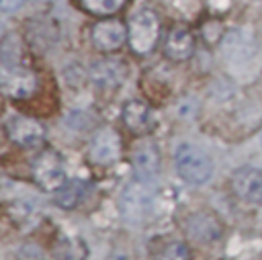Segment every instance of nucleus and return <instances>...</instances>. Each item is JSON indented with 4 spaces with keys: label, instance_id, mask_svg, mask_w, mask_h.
I'll return each mask as SVG.
<instances>
[{
    "label": "nucleus",
    "instance_id": "f257e3e1",
    "mask_svg": "<svg viewBox=\"0 0 262 260\" xmlns=\"http://www.w3.org/2000/svg\"><path fill=\"white\" fill-rule=\"evenodd\" d=\"M174 166L178 176L192 186L207 184L215 170L211 156L192 143H178L174 151Z\"/></svg>",
    "mask_w": 262,
    "mask_h": 260
},
{
    "label": "nucleus",
    "instance_id": "f03ea898",
    "mask_svg": "<svg viewBox=\"0 0 262 260\" xmlns=\"http://www.w3.org/2000/svg\"><path fill=\"white\" fill-rule=\"evenodd\" d=\"M31 174H33V182L45 192H57L68 182L63 156L53 147H45L33 158Z\"/></svg>",
    "mask_w": 262,
    "mask_h": 260
},
{
    "label": "nucleus",
    "instance_id": "7ed1b4c3",
    "mask_svg": "<svg viewBox=\"0 0 262 260\" xmlns=\"http://www.w3.org/2000/svg\"><path fill=\"white\" fill-rule=\"evenodd\" d=\"M160 41V18L151 8L133 12L127 25V43L135 55H147Z\"/></svg>",
    "mask_w": 262,
    "mask_h": 260
},
{
    "label": "nucleus",
    "instance_id": "20e7f679",
    "mask_svg": "<svg viewBox=\"0 0 262 260\" xmlns=\"http://www.w3.org/2000/svg\"><path fill=\"white\" fill-rule=\"evenodd\" d=\"M4 131H6L8 139L23 149L39 147L45 141V125L35 117L12 115L4 123Z\"/></svg>",
    "mask_w": 262,
    "mask_h": 260
},
{
    "label": "nucleus",
    "instance_id": "39448f33",
    "mask_svg": "<svg viewBox=\"0 0 262 260\" xmlns=\"http://www.w3.org/2000/svg\"><path fill=\"white\" fill-rule=\"evenodd\" d=\"M119 209L127 221H141L151 209V190L147 188V182L139 178L127 182L119 197Z\"/></svg>",
    "mask_w": 262,
    "mask_h": 260
},
{
    "label": "nucleus",
    "instance_id": "423d86ee",
    "mask_svg": "<svg viewBox=\"0 0 262 260\" xmlns=\"http://www.w3.org/2000/svg\"><path fill=\"white\" fill-rule=\"evenodd\" d=\"M90 41L100 53H115L127 43V25L121 18H100L90 29Z\"/></svg>",
    "mask_w": 262,
    "mask_h": 260
},
{
    "label": "nucleus",
    "instance_id": "0eeeda50",
    "mask_svg": "<svg viewBox=\"0 0 262 260\" xmlns=\"http://www.w3.org/2000/svg\"><path fill=\"white\" fill-rule=\"evenodd\" d=\"M221 53L229 66L237 68V66L250 63L256 57L258 45H256V39L252 33H248L244 29H231L221 39Z\"/></svg>",
    "mask_w": 262,
    "mask_h": 260
},
{
    "label": "nucleus",
    "instance_id": "6e6552de",
    "mask_svg": "<svg viewBox=\"0 0 262 260\" xmlns=\"http://www.w3.org/2000/svg\"><path fill=\"white\" fill-rule=\"evenodd\" d=\"M123 154L121 135L111 127H100L88 143V160L94 166H111Z\"/></svg>",
    "mask_w": 262,
    "mask_h": 260
},
{
    "label": "nucleus",
    "instance_id": "1a4fd4ad",
    "mask_svg": "<svg viewBox=\"0 0 262 260\" xmlns=\"http://www.w3.org/2000/svg\"><path fill=\"white\" fill-rule=\"evenodd\" d=\"M231 190L246 205H262V170L242 166L231 174Z\"/></svg>",
    "mask_w": 262,
    "mask_h": 260
},
{
    "label": "nucleus",
    "instance_id": "9d476101",
    "mask_svg": "<svg viewBox=\"0 0 262 260\" xmlns=\"http://www.w3.org/2000/svg\"><path fill=\"white\" fill-rule=\"evenodd\" d=\"M0 90L10 98H29L37 90V78L23 66H4L0 70Z\"/></svg>",
    "mask_w": 262,
    "mask_h": 260
},
{
    "label": "nucleus",
    "instance_id": "9b49d317",
    "mask_svg": "<svg viewBox=\"0 0 262 260\" xmlns=\"http://www.w3.org/2000/svg\"><path fill=\"white\" fill-rule=\"evenodd\" d=\"M127 66L119 57H102L92 63L90 68V80L102 88V90H115L127 80Z\"/></svg>",
    "mask_w": 262,
    "mask_h": 260
},
{
    "label": "nucleus",
    "instance_id": "f8f14e48",
    "mask_svg": "<svg viewBox=\"0 0 262 260\" xmlns=\"http://www.w3.org/2000/svg\"><path fill=\"white\" fill-rule=\"evenodd\" d=\"M184 227H186L188 237H192L194 242H201V244H213V242H217L223 235V223L211 211H196V213H192L186 219Z\"/></svg>",
    "mask_w": 262,
    "mask_h": 260
},
{
    "label": "nucleus",
    "instance_id": "ddd939ff",
    "mask_svg": "<svg viewBox=\"0 0 262 260\" xmlns=\"http://www.w3.org/2000/svg\"><path fill=\"white\" fill-rule=\"evenodd\" d=\"M121 119L133 135H147L156 127V115L143 100H127L121 109Z\"/></svg>",
    "mask_w": 262,
    "mask_h": 260
},
{
    "label": "nucleus",
    "instance_id": "4468645a",
    "mask_svg": "<svg viewBox=\"0 0 262 260\" xmlns=\"http://www.w3.org/2000/svg\"><path fill=\"white\" fill-rule=\"evenodd\" d=\"M164 55L174 63L188 61L194 55V37L184 27H174L164 39Z\"/></svg>",
    "mask_w": 262,
    "mask_h": 260
},
{
    "label": "nucleus",
    "instance_id": "2eb2a0df",
    "mask_svg": "<svg viewBox=\"0 0 262 260\" xmlns=\"http://www.w3.org/2000/svg\"><path fill=\"white\" fill-rule=\"evenodd\" d=\"M131 164H133V170H135V176L139 180H154L158 174H160V151L154 143H141L133 149V156H131Z\"/></svg>",
    "mask_w": 262,
    "mask_h": 260
},
{
    "label": "nucleus",
    "instance_id": "dca6fc26",
    "mask_svg": "<svg viewBox=\"0 0 262 260\" xmlns=\"http://www.w3.org/2000/svg\"><path fill=\"white\" fill-rule=\"evenodd\" d=\"M55 254L59 260H86L88 258V246L78 235H63L55 244Z\"/></svg>",
    "mask_w": 262,
    "mask_h": 260
},
{
    "label": "nucleus",
    "instance_id": "f3484780",
    "mask_svg": "<svg viewBox=\"0 0 262 260\" xmlns=\"http://www.w3.org/2000/svg\"><path fill=\"white\" fill-rule=\"evenodd\" d=\"M151 260H188V248L180 240H164L154 248Z\"/></svg>",
    "mask_w": 262,
    "mask_h": 260
},
{
    "label": "nucleus",
    "instance_id": "a211bd4d",
    "mask_svg": "<svg viewBox=\"0 0 262 260\" xmlns=\"http://www.w3.org/2000/svg\"><path fill=\"white\" fill-rule=\"evenodd\" d=\"M82 199V186L78 180H68L57 192H55V203L61 209H72L80 203Z\"/></svg>",
    "mask_w": 262,
    "mask_h": 260
},
{
    "label": "nucleus",
    "instance_id": "6ab92c4d",
    "mask_svg": "<svg viewBox=\"0 0 262 260\" xmlns=\"http://www.w3.org/2000/svg\"><path fill=\"white\" fill-rule=\"evenodd\" d=\"M82 8L96 16H111L119 12L125 4V0H80Z\"/></svg>",
    "mask_w": 262,
    "mask_h": 260
},
{
    "label": "nucleus",
    "instance_id": "aec40b11",
    "mask_svg": "<svg viewBox=\"0 0 262 260\" xmlns=\"http://www.w3.org/2000/svg\"><path fill=\"white\" fill-rule=\"evenodd\" d=\"M16 260H47V256L37 244H25L16 252Z\"/></svg>",
    "mask_w": 262,
    "mask_h": 260
},
{
    "label": "nucleus",
    "instance_id": "412c9836",
    "mask_svg": "<svg viewBox=\"0 0 262 260\" xmlns=\"http://www.w3.org/2000/svg\"><path fill=\"white\" fill-rule=\"evenodd\" d=\"M25 0H0V12H16Z\"/></svg>",
    "mask_w": 262,
    "mask_h": 260
},
{
    "label": "nucleus",
    "instance_id": "4be33fe9",
    "mask_svg": "<svg viewBox=\"0 0 262 260\" xmlns=\"http://www.w3.org/2000/svg\"><path fill=\"white\" fill-rule=\"evenodd\" d=\"M31 2H35V4H47L49 0H31Z\"/></svg>",
    "mask_w": 262,
    "mask_h": 260
}]
</instances>
